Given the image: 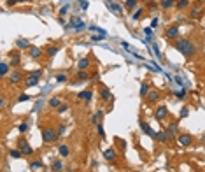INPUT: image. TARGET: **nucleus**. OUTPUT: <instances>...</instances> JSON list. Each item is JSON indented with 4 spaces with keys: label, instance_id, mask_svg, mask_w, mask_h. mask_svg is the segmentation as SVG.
<instances>
[{
    "label": "nucleus",
    "instance_id": "obj_32",
    "mask_svg": "<svg viewBox=\"0 0 205 172\" xmlns=\"http://www.w3.org/2000/svg\"><path fill=\"white\" fill-rule=\"evenodd\" d=\"M142 14H144V9H139V11H135V12H133V16H132V18L137 21V19H140V18H142Z\"/></svg>",
    "mask_w": 205,
    "mask_h": 172
},
{
    "label": "nucleus",
    "instance_id": "obj_24",
    "mask_svg": "<svg viewBox=\"0 0 205 172\" xmlns=\"http://www.w3.org/2000/svg\"><path fill=\"white\" fill-rule=\"evenodd\" d=\"M100 97H102L104 100H111V91H109L107 88H104V90L100 91Z\"/></svg>",
    "mask_w": 205,
    "mask_h": 172
},
{
    "label": "nucleus",
    "instance_id": "obj_10",
    "mask_svg": "<svg viewBox=\"0 0 205 172\" xmlns=\"http://www.w3.org/2000/svg\"><path fill=\"white\" fill-rule=\"evenodd\" d=\"M21 79H23V74H21L19 70H14V72H11V76H9V83H11V84H18V83H21Z\"/></svg>",
    "mask_w": 205,
    "mask_h": 172
},
{
    "label": "nucleus",
    "instance_id": "obj_18",
    "mask_svg": "<svg viewBox=\"0 0 205 172\" xmlns=\"http://www.w3.org/2000/svg\"><path fill=\"white\" fill-rule=\"evenodd\" d=\"M7 74H9V63H7V62H2V63H0V76L5 77Z\"/></svg>",
    "mask_w": 205,
    "mask_h": 172
},
{
    "label": "nucleus",
    "instance_id": "obj_30",
    "mask_svg": "<svg viewBox=\"0 0 205 172\" xmlns=\"http://www.w3.org/2000/svg\"><path fill=\"white\" fill-rule=\"evenodd\" d=\"M58 49H60L58 46H51V47L47 49V56H54V55L58 53Z\"/></svg>",
    "mask_w": 205,
    "mask_h": 172
},
{
    "label": "nucleus",
    "instance_id": "obj_22",
    "mask_svg": "<svg viewBox=\"0 0 205 172\" xmlns=\"http://www.w3.org/2000/svg\"><path fill=\"white\" fill-rule=\"evenodd\" d=\"M49 105H51V107H60V105H61V100H60L58 97H53V98L49 100Z\"/></svg>",
    "mask_w": 205,
    "mask_h": 172
},
{
    "label": "nucleus",
    "instance_id": "obj_17",
    "mask_svg": "<svg viewBox=\"0 0 205 172\" xmlns=\"http://www.w3.org/2000/svg\"><path fill=\"white\" fill-rule=\"evenodd\" d=\"M16 46H18L19 49H26V47H30V42H28L26 39H18V40H16Z\"/></svg>",
    "mask_w": 205,
    "mask_h": 172
},
{
    "label": "nucleus",
    "instance_id": "obj_19",
    "mask_svg": "<svg viewBox=\"0 0 205 172\" xmlns=\"http://www.w3.org/2000/svg\"><path fill=\"white\" fill-rule=\"evenodd\" d=\"M19 62H21V60H19V55H18V53H11V65H12V67H18Z\"/></svg>",
    "mask_w": 205,
    "mask_h": 172
},
{
    "label": "nucleus",
    "instance_id": "obj_42",
    "mask_svg": "<svg viewBox=\"0 0 205 172\" xmlns=\"http://www.w3.org/2000/svg\"><path fill=\"white\" fill-rule=\"evenodd\" d=\"M88 5H89V4H88V0H81V2H79V7H81L82 11H86V9H88Z\"/></svg>",
    "mask_w": 205,
    "mask_h": 172
},
{
    "label": "nucleus",
    "instance_id": "obj_9",
    "mask_svg": "<svg viewBox=\"0 0 205 172\" xmlns=\"http://www.w3.org/2000/svg\"><path fill=\"white\" fill-rule=\"evenodd\" d=\"M140 128H142V132H144L146 135H149L151 139H156V132H154V130L146 123V121H140Z\"/></svg>",
    "mask_w": 205,
    "mask_h": 172
},
{
    "label": "nucleus",
    "instance_id": "obj_31",
    "mask_svg": "<svg viewBox=\"0 0 205 172\" xmlns=\"http://www.w3.org/2000/svg\"><path fill=\"white\" fill-rule=\"evenodd\" d=\"M177 130H179V127H177V123H172V125L168 127V134H170V135H174V134H177Z\"/></svg>",
    "mask_w": 205,
    "mask_h": 172
},
{
    "label": "nucleus",
    "instance_id": "obj_33",
    "mask_svg": "<svg viewBox=\"0 0 205 172\" xmlns=\"http://www.w3.org/2000/svg\"><path fill=\"white\" fill-rule=\"evenodd\" d=\"M89 30H93V32H97L98 35H105V30H104V28H100V26H91Z\"/></svg>",
    "mask_w": 205,
    "mask_h": 172
},
{
    "label": "nucleus",
    "instance_id": "obj_26",
    "mask_svg": "<svg viewBox=\"0 0 205 172\" xmlns=\"http://www.w3.org/2000/svg\"><path fill=\"white\" fill-rule=\"evenodd\" d=\"M42 167H44L42 162H32V164H30V169H32V171H39V169H42Z\"/></svg>",
    "mask_w": 205,
    "mask_h": 172
},
{
    "label": "nucleus",
    "instance_id": "obj_20",
    "mask_svg": "<svg viewBox=\"0 0 205 172\" xmlns=\"http://www.w3.org/2000/svg\"><path fill=\"white\" fill-rule=\"evenodd\" d=\"M77 65H79L81 70H86V69L89 67V60H88V58H81V60L77 62Z\"/></svg>",
    "mask_w": 205,
    "mask_h": 172
},
{
    "label": "nucleus",
    "instance_id": "obj_28",
    "mask_svg": "<svg viewBox=\"0 0 205 172\" xmlns=\"http://www.w3.org/2000/svg\"><path fill=\"white\" fill-rule=\"evenodd\" d=\"M61 167H63V165H61V162H60V160L53 162V165H51V169H53L54 172H60V171H61Z\"/></svg>",
    "mask_w": 205,
    "mask_h": 172
},
{
    "label": "nucleus",
    "instance_id": "obj_3",
    "mask_svg": "<svg viewBox=\"0 0 205 172\" xmlns=\"http://www.w3.org/2000/svg\"><path fill=\"white\" fill-rule=\"evenodd\" d=\"M40 76H42V72H40V70H33V72H30V74L26 76V79H25L26 88H33V86H37V84H39Z\"/></svg>",
    "mask_w": 205,
    "mask_h": 172
},
{
    "label": "nucleus",
    "instance_id": "obj_8",
    "mask_svg": "<svg viewBox=\"0 0 205 172\" xmlns=\"http://www.w3.org/2000/svg\"><path fill=\"white\" fill-rule=\"evenodd\" d=\"M105 5H107V9H109V11H112V12H114L116 16H121V14H123V9H121V7H119V5H118L116 2L105 0Z\"/></svg>",
    "mask_w": 205,
    "mask_h": 172
},
{
    "label": "nucleus",
    "instance_id": "obj_40",
    "mask_svg": "<svg viewBox=\"0 0 205 172\" xmlns=\"http://www.w3.org/2000/svg\"><path fill=\"white\" fill-rule=\"evenodd\" d=\"M144 33L147 35V39H151V37H153V28H151V26H147V28H144Z\"/></svg>",
    "mask_w": 205,
    "mask_h": 172
},
{
    "label": "nucleus",
    "instance_id": "obj_41",
    "mask_svg": "<svg viewBox=\"0 0 205 172\" xmlns=\"http://www.w3.org/2000/svg\"><path fill=\"white\" fill-rule=\"evenodd\" d=\"M175 95H177V98H184V97H186V88H182V90H179V91H177Z\"/></svg>",
    "mask_w": 205,
    "mask_h": 172
},
{
    "label": "nucleus",
    "instance_id": "obj_23",
    "mask_svg": "<svg viewBox=\"0 0 205 172\" xmlns=\"http://www.w3.org/2000/svg\"><path fill=\"white\" fill-rule=\"evenodd\" d=\"M160 5H161L163 9H170V7L174 5V0H160Z\"/></svg>",
    "mask_w": 205,
    "mask_h": 172
},
{
    "label": "nucleus",
    "instance_id": "obj_1",
    "mask_svg": "<svg viewBox=\"0 0 205 172\" xmlns=\"http://www.w3.org/2000/svg\"><path fill=\"white\" fill-rule=\"evenodd\" d=\"M175 49H177L181 55H184L186 58H191V56H195V53H197V46H195L191 40H188V39L177 40V42H175Z\"/></svg>",
    "mask_w": 205,
    "mask_h": 172
},
{
    "label": "nucleus",
    "instance_id": "obj_14",
    "mask_svg": "<svg viewBox=\"0 0 205 172\" xmlns=\"http://www.w3.org/2000/svg\"><path fill=\"white\" fill-rule=\"evenodd\" d=\"M104 158L105 160H109V162H112V160H116V149H105L104 151Z\"/></svg>",
    "mask_w": 205,
    "mask_h": 172
},
{
    "label": "nucleus",
    "instance_id": "obj_49",
    "mask_svg": "<svg viewBox=\"0 0 205 172\" xmlns=\"http://www.w3.org/2000/svg\"><path fill=\"white\" fill-rule=\"evenodd\" d=\"M188 113H190V111H188V107H184V109L181 111V118H186V116H188Z\"/></svg>",
    "mask_w": 205,
    "mask_h": 172
},
{
    "label": "nucleus",
    "instance_id": "obj_2",
    "mask_svg": "<svg viewBox=\"0 0 205 172\" xmlns=\"http://www.w3.org/2000/svg\"><path fill=\"white\" fill-rule=\"evenodd\" d=\"M58 130L54 128V127H46L44 130H42V139H44V142L46 144H51V142H54L56 139H58Z\"/></svg>",
    "mask_w": 205,
    "mask_h": 172
},
{
    "label": "nucleus",
    "instance_id": "obj_27",
    "mask_svg": "<svg viewBox=\"0 0 205 172\" xmlns=\"http://www.w3.org/2000/svg\"><path fill=\"white\" fill-rule=\"evenodd\" d=\"M188 5H190V0H179V2H175V7L177 9H184Z\"/></svg>",
    "mask_w": 205,
    "mask_h": 172
},
{
    "label": "nucleus",
    "instance_id": "obj_47",
    "mask_svg": "<svg viewBox=\"0 0 205 172\" xmlns=\"http://www.w3.org/2000/svg\"><path fill=\"white\" fill-rule=\"evenodd\" d=\"M65 79H67V77H65V74H58V76H56V81H60V83H63Z\"/></svg>",
    "mask_w": 205,
    "mask_h": 172
},
{
    "label": "nucleus",
    "instance_id": "obj_35",
    "mask_svg": "<svg viewBox=\"0 0 205 172\" xmlns=\"http://www.w3.org/2000/svg\"><path fill=\"white\" fill-rule=\"evenodd\" d=\"M77 79H88V72L86 70H79L77 72Z\"/></svg>",
    "mask_w": 205,
    "mask_h": 172
},
{
    "label": "nucleus",
    "instance_id": "obj_38",
    "mask_svg": "<svg viewBox=\"0 0 205 172\" xmlns=\"http://www.w3.org/2000/svg\"><path fill=\"white\" fill-rule=\"evenodd\" d=\"M137 5V0H126V9H133Z\"/></svg>",
    "mask_w": 205,
    "mask_h": 172
},
{
    "label": "nucleus",
    "instance_id": "obj_13",
    "mask_svg": "<svg viewBox=\"0 0 205 172\" xmlns=\"http://www.w3.org/2000/svg\"><path fill=\"white\" fill-rule=\"evenodd\" d=\"M147 100H149V102H156V100H160V91H158V90H149V93H147Z\"/></svg>",
    "mask_w": 205,
    "mask_h": 172
},
{
    "label": "nucleus",
    "instance_id": "obj_4",
    "mask_svg": "<svg viewBox=\"0 0 205 172\" xmlns=\"http://www.w3.org/2000/svg\"><path fill=\"white\" fill-rule=\"evenodd\" d=\"M68 26H70V28H74L75 32H82V30H86V23H84L79 16H74V18L70 19Z\"/></svg>",
    "mask_w": 205,
    "mask_h": 172
},
{
    "label": "nucleus",
    "instance_id": "obj_51",
    "mask_svg": "<svg viewBox=\"0 0 205 172\" xmlns=\"http://www.w3.org/2000/svg\"><path fill=\"white\" fill-rule=\"evenodd\" d=\"M153 49H154V53H156V56H160V49H158V46H156V44H153Z\"/></svg>",
    "mask_w": 205,
    "mask_h": 172
},
{
    "label": "nucleus",
    "instance_id": "obj_15",
    "mask_svg": "<svg viewBox=\"0 0 205 172\" xmlns=\"http://www.w3.org/2000/svg\"><path fill=\"white\" fill-rule=\"evenodd\" d=\"M30 56H32L33 60H39V58L42 56V49H40V47H32V49H30Z\"/></svg>",
    "mask_w": 205,
    "mask_h": 172
},
{
    "label": "nucleus",
    "instance_id": "obj_52",
    "mask_svg": "<svg viewBox=\"0 0 205 172\" xmlns=\"http://www.w3.org/2000/svg\"><path fill=\"white\" fill-rule=\"evenodd\" d=\"M156 25H158V19H156V18H154V19H153V21H151V28H153V26H156Z\"/></svg>",
    "mask_w": 205,
    "mask_h": 172
},
{
    "label": "nucleus",
    "instance_id": "obj_39",
    "mask_svg": "<svg viewBox=\"0 0 205 172\" xmlns=\"http://www.w3.org/2000/svg\"><path fill=\"white\" fill-rule=\"evenodd\" d=\"M191 16H193V18H200V9H198V7L191 9Z\"/></svg>",
    "mask_w": 205,
    "mask_h": 172
},
{
    "label": "nucleus",
    "instance_id": "obj_29",
    "mask_svg": "<svg viewBox=\"0 0 205 172\" xmlns=\"http://www.w3.org/2000/svg\"><path fill=\"white\" fill-rule=\"evenodd\" d=\"M60 155L61 156H68V146L67 144H61L60 146Z\"/></svg>",
    "mask_w": 205,
    "mask_h": 172
},
{
    "label": "nucleus",
    "instance_id": "obj_6",
    "mask_svg": "<svg viewBox=\"0 0 205 172\" xmlns=\"http://www.w3.org/2000/svg\"><path fill=\"white\" fill-rule=\"evenodd\" d=\"M191 142H193V137H191L190 134H179V135H177V144H179V146L186 148V146H190Z\"/></svg>",
    "mask_w": 205,
    "mask_h": 172
},
{
    "label": "nucleus",
    "instance_id": "obj_36",
    "mask_svg": "<svg viewBox=\"0 0 205 172\" xmlns=\"http://www.w3.org/2000/svg\"><path fill=\"white\" fill-rule=\"evenodd\" d=\"M100 118H102V111L95 113V114H93V118H91V121H93V123H97V121H100Z\"/></svg>",
    "mask_w": 205,
    "mask_h": 172
},
{
    "label": "nucleus",
    "instance_id": "obj_16",
    "mask_svg": "<svg viewBox=\"0 0 205 172\" xmlns=\"http://www.w3.org/2000/svg\"><path fill=\"white\" fill-rule=\"evenodd\" d=\"M170 137H172V135H170L168 132H165V130H161V132H158V134H156V139H158V141H161V142L168 141Z\"/></svg>",
    "mask_w": 205,
    "mask_h": 172
},
{
    "label": "nucleus",
    "instance_id": "obj_21",
    "mask_svg": "<svg viewBox=\"0 0 205 172\" xmlns=\"http://www.w3.org/2000/svg\"><path fill=\"white\" fill-rule=\"evenodd\" d=\"M147 93H149V84H147V83H142V86H140V95H142V97H147Z\"/></svg>",
    "mask_w": 205,
    "mask_h": 172
},
{
    "label": "nucleus",
    "instance_id": "obj_25",
    "mask_svg": "<svg viewBox=\"0 0 205 172\" xmlns=\"http://www.w3.org/2000/svg\"><path fill=\"white\" fill-rule=\"evenodd\" d=\"M21 155H23V153H21L19 149H11V151H9V156H11V158H21Z\"/></svg>",
    "mask_w": 205,
    "mask_h": 172
},
{
    "label": "nucleus",
    "instance_id": "obj_7",
    "mask_svg": "<svg viewBox=\"0 0 205 172\" xmlns=\"http://www.w3.org/2000/svg\"><path fill=\"white\" fill-rule=\"evenodd\" d=\"M18 148H19V151H21L23 155H32V153H33L32 146H30L25 139H19V141H18Z\"/></svg>",
    "mask_w": 205,
    "mask_h": 172
},
{
    "label": "nucleus",
    "instance_id": "obj_11",
    "mask_svg": "<svg viewBox=\"0 0 205 172\" xmlns=\"http://www.w3.org/2000/svg\"><path fill=\"white\" fill-rule=\"evenodd\" d=\"M167 114H168V107H167V105H160V107L156 109V113H154V116H156L158 121H161Z\"/></svg>",
    "mask_w": 205,
    "mask_h": 172
},
{
    "label": "nucleus",
    "instance_id": "obj_45",
    "mask_svg": "<svg viewBox=\"0 0 205 172\" xmlns=\"http://www.w3.org/2000/svg\"><path fill=\"white\" fill-rule=\"evenodd\" d=\"M97 128H98V135H100V137H104V135H105V132H104V127L98 123V127H97Z\"/></svg>",
    "mask_w": 205,
    "mask_h": 172
},
{
    "label": "nucleus",
    "instance_id": "obj_48",
    "mask_svg": "<svg viewBox=\"0 0 205 172\" xmlns=\"http://www.w3.org/2000/svg\"><path fill=\"white\" fill-rule=\"evenodd\" d=\"M67 109H68L67 105H60V107H58V113H60V114H63V113H65Z\"/></svg>",
    "mask_w": 205,
    "mask_h": 172
},
{
    "label": "nucleus",
    "instance_id": "obj_43",
    "mask_svg": "<svg viewBox=\"0 0 205 172\" xmlns=\"http://www.w3.org/2000/svg\"><path fill=\"white\" fill-rule=\"evenodd\" d=\"M26 100H30V95H19L18 98V102H26Z\"/></svg>",
    "mask_w": 205,
    "mask_h": 172
},
{
    "label": "nucleus",
    "instance_id": "obj_12",
    "mask_svg": "<svg viewBox=\"0 0 205 172\" xmlns=\"http://www.w3.org/2000/svg\"><path fill=\"white\" fill-rule=\"evenodd\" d=\"M77 98H79V100H84V102H91L93 93H91V91H81V93L77 95Z\"/></svg>",
    "mask_w": 205,
    "mask_h": 172
},
{
    "label": "nucleus",
    "instance_id": "obj_46",
    "mask_svg": "<svg viewBox=\"0 0 205 172\" xmlns=\"http://www.w3.org/2000/svg\"><path fill=\"white\" fill-rule=\"evenodd\" d=\"M104 37H105V35H97V33H95V35H93L91 39H93V42H97V40H102Z\"/></svg>",
    "mask_w": 205,
    "mask_h": 172
},
{
    "label": "nucleus",
    "instance_id": "obj_37",
    "mask_svg": "<svg viewBox=\"0 0 205 172\" xmlns=\"http://www.w3.org/2000/svg\"><path fill=\"white\" fill-rule=\"evenodd\" d=\"M18 130H19V132H21V134H26V132H28V123H21V125H19V128H18Z\"/></svg>",
    "mask_w": 205,
    "mask_h": 172
},
{
    "label": "nucleus",
    "instance_id": "obj_34",
    "mask_svg": "<svg viewBox=\"0 0 205 172\" xmlns=\"http://www.w3.org/2000/svg\"><path fill=\"white\" fill-rule=\"evenodd\" d=\"M68 11H70V4H67V5H63V7H61V11H60V16H65Z\"/></svg>",
    "mask_w": 205,
    "mask_h": 172
},
{
    "label": "nucleus",
    "instance_id": "obj_44",
    "mask_svg": "<svg viewBox=\"0 0 205 172\" xmlns=\"http://www.w3.org/2000/svg\"><path fill=\"white\" fill-rule=\"evenodd\" d=\"M65 132H67V127H65V125H60V127H58V134H60V135H63Z\"/></svg>",
    "mask_w": 205,
    "mask_h": 172
},
{
    "label": "nucleus",
    "instance_id": "obj_50",
    "mask_svg": "<svg viewBox=\"0 0 205 172\" xmlns=\"http://www.w3.org/2000/svg\"><path fill=\"white\" fill-rule=\"evenodd\" d=\"M121 46H123L125 49H128V51H132V47H130V44H128V42H121Z\"/></svg>",
    "mask_w": 205,
    "mask_h": 172
},
{
    "label": "nucleus",
    "instance_id": "obj_5",
    "mask_svg": "<svg viewBox=\"0 0 205 172\" xmlns=\"http://www.w3.org/2000/svg\"><path fill=\"white\" fill-rule=\"evenodd\" d=\"M179 33H181V28H179L177 25H172L170 28H167V30H165V39L174 40V39H177V37H179Z\"/></svg>",
    "mask_w": 205,
    "mask_h": 172
}]
</instances>
